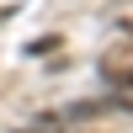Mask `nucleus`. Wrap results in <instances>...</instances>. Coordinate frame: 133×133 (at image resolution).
<instances>
[{
    "mask_svg": "<svg viewBox=\"0 0 133 133\" xmlns=\"http://www.w3.org/2000/svg\"><path fill=\"white\" fill-rule=\"evenodd\" d=\"M59 48V37H37V43H27V53H53Z\"/></svg>",
    "mask_w": 133,
    "mask_h": 133,
    "instance_id": "1",
    "label": "nucleus"
}]
</instances>
